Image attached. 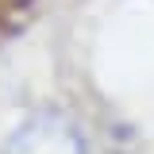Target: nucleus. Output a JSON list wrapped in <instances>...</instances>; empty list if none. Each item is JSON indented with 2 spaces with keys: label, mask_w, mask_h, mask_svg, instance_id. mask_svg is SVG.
<instances>
[{
  "label": "nucleus",
  "mask_w": 154,
  "mask_h": 154,
  "mask_svg": "<svg viewBox=\"0 0 154 154\" xmlns=\"http://www.w3.org/2000/svg\"><path fill=\"white\" fill-rule=\"evenodd\" d=\"M4 154H89V139L66 112H31L8 135Z\"/></svg>",
  "instance_id": "obj_1"
}]
</instances>
